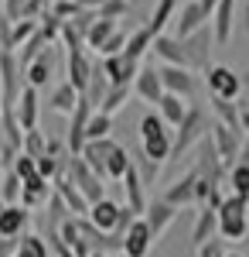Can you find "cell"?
Listing matches in <instances>:
<instances>
[{"instance_id": "6da1fadb", "label": "cell", "mask_w": 249, "mask_h": 257, "mask_svg": "<svg viewBox=\"0 0 249 257\" xmlns=\"http://www.w3.org/2000/svg\"><path fill=\"white\" fill-rule=\"evenodd\" d=\"M212 123H215V120L208 117V110H205V106H198V103H192V106H188V117L174 127L171 158H184L192 148H198V144L212 134Z\"/></svg>"}, {"instance_id": "7a4b0ae2", "label": "cell", "mask_w": 249, "mask_h": 257, "mask_svg": "<svg viewBox=\"0 0 249 257\" xmlns=\"http://www.w3.org/2000/svg\"><path fill=\"white\" fill-rule=\"evenodd\" d=\"M218 237L226 243L249 237V199L242 196H226L222 209H218Z\"/></svg>"}, {"instance_id": "3957f363", "label": "cell", "mask_w": 249, "mask_h": 257, "mask_svg": "<svg viewBox=\"0 0 249 257\" xmlns=\"http://www.w3.org/2000/svg\"><path fill=\"white\" fill-rule=\"evenodd\" d=\"M65 175H68V182L76 185L82 196L89 199V206L99 202V199H106V178H99L96 172L86 165L82 155H68V161H65Z\"/></svg>"}, {"instance_id": "277c9868", "label": "cell", "mask_w": 249, "mask_h": 257, "mask_svg": "<svg viewBox=\"0 0 249 257\" xmlns=\"http://www.w3.org/2000/svg\"><path fill=\"white\" fill-rule=\"evenodd\" d=\"M205 86H208L212 96H218V99H239L246 79L232 65H212L208 72H205Z\"/></svg>"}, {"instance_id": "5b68a950", "label": "cell", "mask_w": 249, "mask_h": 257, "mask_svg": "<svg viewBox=\"0 0 249 257\" xmlns=\"http://www.w3.org/2000/svg\"><path fill=\"white\" fill-rule=\"evenodd\" d=\"M24 86H28V79H24V69L18 62V52H4L0 55V96H4V103L14 106L24 93Z\"/></svg>"}, {"instance_id": "8992f818", "label": "cell", "mask_w": 249, "mask_h": 257, "mask_svg": "<svg viewBox=\"0 0 249 257\" xmlns=\"http://www.w3.org/2000/svg\"><path fill=\"white\" fill-rule=\"evenodd\" d=\"M208 138H212V144H215L218 161H222L226 168H232V165L239 161V155H242V148H246V134L232 131V127H226V123H212Z\"/></svg>"}, {"instance_id": "52a82bcc", "label": "cell", "mask_w": 249, "mask_h": 257, "mask_svg": "<svg viewBox=\"0 0 249 257\" xmlns=\"http://www.w3.org/2000/svg\"><path fill=\"white\" fill-rule=\"evenodd\" d=\"M184 41V52H188V69L192 72H208L212 69V48H215V35H212V24L188 35Z\"/></svg>"}, {"instance_id": "ba28073f", "label": "cell", "mask_w": 249, "mask_h": 257, "mask_svg": "<svg viewBox=\"0 0 249 257\" xmlns=\"http://www.w3.org/2000/svg\"><path fill=\"white\" fill-rule=\"evenodd\" d=\"M96 113V106L86 96H78V106L68 113V131H65V148L68 155H82L86 148V131H89V117Z\"/></svg>"}, {"instance_id": "9c48e42d", "label": "cell", "mask_w": 249, "mask_h": 257, "mask_svg": "<svg viewBox=\"0 0 249 257\" xmlns=\"http://www.w3.org/2000/svg\"><path fill=\"white\" fill-rule=\"evenodd\" d=\"M92 69H96V62H89L86 48L65 52V82L76 89L78 96H86V89H89V79H92Z\"/></svg>"}, {"instance_id": "30bf717a", "label": "cell", "mask_w": 249, "mask_h": 257, "mask_svg": "<svg viewBox=\"0 0 249 257\" xmlns=\"http://www.w3.org/2000/svg\"><path fill=\"white\" fill-rule=\"evenodd\" d=\"M157 72H160V86H164V93H174V96H181V99H192L194 93H198V76H194L192 69H181V65H160Z\"/></svg>"}, {"instance_id": "8fae6325", "label": "cell", "mask_w": 249, "mask_h": 257, "mask_svg": "<svg viewBox=\"0 0 249 257\" xmlns=\"http://www.w3.org/2000/svg\"><path fill=\"white\" fill-rule=\"evenodd\" d=\"M194 185H198V172H194V165H192L188 172H181V175L160 192V199H164L168 206H174V209H188V206H194Z\"/></svg>"}, {"instance_id": "7c38bea8", "label": "cell", "mask_w": 249, "mask_h": 257, "mask_svg": "<svg viewBox=\"0 0 249 257\" xmlns=\"http://www.w3.org/2000/svg\"><path fill=\"white\" fill-rule=\"evenodd\" d=\"M208 24H212V14L202 7V0H188V4H181V11L174 18V35L178 38H188V35L208 28Z\"/></svg>"}, {"instance_id": "4fadbf2b", "label": "cell", "mask_w": 249, "mask_h": 257, "mask_svg": "<svg viewBox=\"0 0 249 257\" xmlns=\"http://www.w3.org/2000/svg\"><path fill=\"white\" fill-rule=\"evenodd\" d=\"M154 233H150V226H147V219L144 216H136L134 223H130V230H126V237H123V250L120 254L123 257H147L150 254V247H154Z\"/></svg>"}, {"instance_id": "5bb4252c", "label": "cell", "mask_w": 249, "mask_h": 257, "mask_svg": "<svg viewBox=\"0 0 249 257\" xmlns=\"http://www.w3.org/2000/svg\"><path fill=\"white\" fill-rule=\"evenodd\" d=\"M31 226V209H24L20 202H10L0 209V237L4 240H18L28 233Z\"/></svg>"}, {"instance_id": "9a60e30c", "label": "cell", "mask_w": 249, "mask_h": 257, "mask_svg": "<svg viewBox=\"0 0 249 257\" xmlns=\"http://www.w3.org/2000/svg\"><path fill=\"white\" fill-rule=\"evenodd\" d=\"M236 18H239V4H236V0H218V7H215V14H212V35H215V45H229L232 41Z\"/></svg>"}, {"instance_id": "2e32d148", "label": "cell", "mask_w": 249, "mask_h": 257, "mask_svg": "<svg viewBox=\"0 0 249 257\" xmlns=\"http://www.w3.org/2000/svg\"><path fill=\"white\" fill-rule=\"evenodd\" d=\"M102 72H106L110 86H134L140 62L126 59V55H110V59H102Z\"/></svg>"}, {"instance_id": "e0dca14e", "label": "cell", "mask_w": 249, "mask_h": 257, "mask_svg": "<svg viewBox=\"0 0 249 257\" xmlns=\"http://www.w3.org/2000/svg\"><path fill=\"white\" fill-rule=\"evenodd\" d=\"M134 96H140L144 103H150V106L160 103L164 86H160V72L154 65H140V72H136V79H134Z\"/></svg>"}, {"instance_id": "ac0fdd59", "label": "cell", "mask_w": 249, "mask_h": 257, "mask_svg": "<svg viewBox=\"0 0 249 257\" xmlns=\"http://www.w3.org/2000/svg\"><path fill=\"white\" fill-rule=\"evenodd\" d=\"M178 213H181V209L168 206L164 199L157 196V199H150V202H147V213H144V219H147V226H150L154 237H164V233H168V226L178 219Z\"/></svg>"}, {"instance_id": "d6986e66", "label": "cell", "mask_w": 249, "mask_h": 257, "mask_svg": "<svg viewBox=\"0 0 249 257\" xmlns=\"http://www.w3.org/2000/svg\"><path fill=\"white\" fill-rule=\"evenodd\" d=\"M120 213H123V206L106 196V199H99V202L89 206V216H86V219H89L96 230H102V233H113L116 223H120Z\"/></svg>"}, {"instance_id": "ffe728a7", "label": "cell", "mask_w": 249, "mask_h": 257, "mask_svg": "<svg viewBox=\"0 0 249 257\" xmlns=\"http://www.w3.org/2000/svg\"><path fill=\"white\" fill-rule=\"evenodd\" d=\"M0 134H4V148H10V151H20V148H24V127H20L18 110H14L10 103L0 106ZM4 148H0V151H4Z\"/></svg>"}, {"instance_id": "44dd1931", "label": "cell", "mask_w": 249, "mask_h": 257, "mask_svg": "<svg viewBox=\"0 0 249 257\" xmlns=\"http://www.w3.org/2000/svg\"><path fill=\"white\" fill-rule=\"evenodd\" d=\"M55 192V182H48V178L41 175H31L24 178V192H20V206L24 209H38V206H48V199Z\"/></svg>"}, {"instance_id": "7402d4cb", "label": "cell", "mask_w": 249, "mask_h": 257, "mask_svg": "<svg viewBox=\"0 0 249 257\" xmlns=\"http://www.w3.org/2000/svg\"><path fill=\"white\" fill-rule=\"evenodd\" d=\"M116 151V141L113 138H102V141H86V148H82V158H86V165L96 172L99 178H106V161H110V155Z\"/></svg>"}, {"instance_id": "603a6c76", "label": "cell", "mask_w": 249, "mask_h": 257, "mask_svg": "<svg viewBox=\"0 0 249 257\" xmlns=\"http://www.w3.org/2000/svg\"><path fill=\"white\" fill-rule=\"evenodd\" d=\"M14 110H18V120L24 131H38V113H41V96L34 86H24V93L20 99L14 103Z\"/></svg>"}, {"instance_id": "cb8c5ba5", "label": "cell", "mask_w": 249, "mask_h": 257, "mask_svg": "<svg viewBox=\"0 0 249 257\" xmlns=\"http://www.w3.org/2000/svg\"><path fill=\"white\" fill-rule=\"evenodd\" d=\"M52 72H55V52L44 48L38 59L24 69V79H28V86H34V89H44V86L52 82Z\"/></svg>"}, {"instance_id": "d4e9b609", "label": "cell", "mask_w": 249, "mask_h": 257, "mask_svg": "<svg viewBox=\"0 0 249 257\" xmlns=\"http://www.w3.org/2000/svg\"><path fill=\"white\" fill-rule=\"evenodd\" d=\"M123 192H126V206L134 209V216H144L147 213V199H144V178L136 172V165H130L126 175H123Z\"/></svg>"}, {"instance_id": "484cf974", "label": "cell", "mask_w": 249, "mask_h": 257, "mask_svg": "<svg viewBox=\"0 0 249 257\" xmlns=\"http://www.w3.org/2000/svg\"><path fill=\"white\" fill-rule=\"evenodd\" d=\"M171 141H174V131H164V134H157V138H147L140 141V151H144V158L154 161V165H168L171 161Z\"/></svg>"}, {"instance_id": "4316f807", "label": "cell", "mask_w": 249, "mask_h": 257, "mask_svg": "<svg viewBox=\"0 0 249 257\" xmlns=\"http://www.w3.org/2000/svg\"><path fill=\"white\" fill-rule=\"evenodd\" d=\"M55 192L65 199V206L72 209V216H78V219L89 216V199H86V196L76 189V185L68 182V175H58V178H55Z\"/></svg>"}, {"instance_id": "83f0119b", "label": "cell", "mask_w": 249, "mask_h": 257, "mask_svg": "<svg viewBox=\"0 0 249 257\" xmlns=\"http://www.w3.org/2000/svg\"><path fill=\"white\" fill-rule=\"evenodd\" d=\"M212 237H218V213L208 209V206H202V209H198V219H194V226H192V243L202 247V243H208Z\"/></svg>"}, {"instance_id": "f1b7e54d", "label": "cell", "mask_w": 249, "mask_h": 257, "mask_svg": "<svg viewBox=\"0 0 249 257\" xmlns=\"http://www.w3.org/2000/svg\"><path fill=\"white\" fill-rule=\"evenodd\" d=\"M178 11H181V0H157V4H154L150 18H147V28L154 31V38L164 35V28L178 18Z\"/></svg>"}, {"instance_id": "f546056e", "label": "cell", "mask_w": 249, "mask_h": 257, "mask_svg": "<svg viewBox=\"0 0 249 257\" xmlns=\"http://www.w3.org/2000/svg\"><path fill=\"white\" fill-rule=\"evenodd\" d=\"M157 113H160V120H164L168 127H178L181 120L188 117V99L174 96V93H164L160 103H157Z\"/></svg>"}, {"instance_id": "4dcf8cb0", "label": "cell", "mask_w": 249, "mask_h": 257, "mask_svg": "<svg viewBox=\"0 0 249 257\" xmlns=\"http://www.w3.org/2000/svg\"><path fill=\"white\" fill-rule=\"evenodd\" d=\"M150 48H154V31L147 28V24H140V28H134V31H130L123 55H126V59H134V62H140L147 52H150Z\"/></svg>"}, {"instance_id": "1f68e13d", "label": "cell", "mask_w": 249, "mask_h": 257, "mask_svg": "<svg viewBox=\"0 0 249 257\" xmlns=\"http://www.w3.org/2000/svg\"><path fill=\"white\" fill-rule=\"evenodd\" d=\"M116 31H120V21H110V18H99L89 31H86V45L92 48V52H102L106 48V41L113 38Z\"/></svg>"}, {"instance_id": "d6a6232c", "label": "cell", "mask_w": 249, "mask_h": 257, "mask_svg": "<svg viewBox=\"0 0 249 257\" xmlns=\"http://www.w3.org/2000/svg\"><path fill=\"white\" fill-rule=\"evenodd\" d=\"M208 103H212V113H215V123H226V127H232V131L242 134V127H239V103H236V99L212 96Z\"/></svg>"}, {"instance_id": "836d02e7", "label": "cell", "mask_w": 249, "mask_h": 257, "mask_svg": "<svg viewBox=\"0 0 249 257\" xmlns=\"http://www.w3.org/2000/svg\"><path fill=\"white\" fill-rule=\"evenodd\" d=\"M14 257H52V247L41 233H24V237H18Z\"/></svg>"}, {"instance_id": "e575fe53", "label": "cell", "mask_w": 249, "mask_h": 257, "mask_svg": "<svg viewBox=\"0 0 249 257\" xmlns=\"http://www.w3.org/2000/svg\"><path fill=\"white\" fill-rule=\"evenodd\" d=\"M48 106L55 110V113H72L78 106V93L68 86V82H58L55 89H52V99H48Z\"/></svg>"}, {"instance_id": "d590c367", "label": "cell", "mask_w": 249, "mask_h": 257, "mask_svg": "<svg viewBox=\"0 0 249 257\" xmlns=\"http://www.w3.org/2000/svg\"><path fill=\"white\" fill-rule=\"evenodd\" d=\"M130 96H134V86H110V89H106V99L99 103V113H110V117L120 113Z\"/></svg>"}, {"instance_id": "8d00e7d4", "label": "cell", "mask_w": 249, "mask_h": 257, "mask_svg": "<svg viewBox=\"0 0 249 257\" xmlns=\"http://www.w3.org/2000/svg\"><path fill=\"white\" fill-rule=\"evenodd\" d=\"M134 165V155L123 148V144H116V151L110 155V161H106V178H113V182H123V175H126V168Z\"/></svg>"}, {"instance_id": "74e56055", "label": "cell", "mask_w": 249, "mask_h": 257, "mask_svg": "<svg viewBox=\"0 0 249 257\" xmlns=\"http://www.w3.org/2000/svg\"><path fill=\"white\" fill-rule=\"evenodd\" d=\"M106 89H110V79H106V72H102V62H96L92 79H89V89H86V99H89V103L99 110V103L106 99Z\"/></svg>"}, {"instance_id": "f35d334b", "label": "cell", "mask_w": 249, "mask_h": 257, "mask_svg": "<svg viewBox=\"0 0 249 257\" xmlns=\"http://www.w3.org/2000/svg\"><path fill=\"white\" fill-rule=\"evenodd\" d=\"M62 28H65V21H62V18H55L52 11L38 18V35L44 38V45H48V48H52L55 41H62Z\"/></svg>"}, {"instance_id": "ab89813d", "label": "cell", "mask_w": 249, "mask_h": 257, "mask_svg": "<svg viewBox=\"0 0 249 257\" xmlns=\"http://www.w3.org/2000/svg\"><path fill=\"white\" fill-rule=\"evenodd\" d=\"M229 185H232V196L249 199V161H236L229 168Z\"/></svg>"}, {"instance_id": "60d3db41", "label": "cell", "mask_w": 249, "mask_h": 257, "mask_svg": "<svg viewBox=\"0 0 249 257\" xmlns=\"http://www.w3.org/2000/svg\"><path fill=\"white\" fill-rule=\"evenodd\" d=\"M20 192H24V182H20L10 168H7V172L0 175V199L10 206V202H20Z\"/></svg>"}, {"instance_id": "b9f144b4", "label": "cell", "mask_w": 249, "mask_h": 257, "mask_svg": "<svg viewBox=\"0 0 249 257\" xmlns=\"http://www.w3.org/2000/svg\"><path fill=\"white\" fill-rule=\"evenodd\" d=\"M110 131H113V117L110 113H92L89 117V131H86V141H102V138H110Z\"/></svg>"}, {"instance_id": "7bdbcfd3", "label": "cell", "mask_w": 249, "mask_h": 257, "mask_svg": "<svg viewBox=\"0 0 249 257\" xmlns=\"http://www.w3.org/2000/svg\"><path fill=\"white\" fill-rule=\"evenodd\" d=\"M20 151L31 155V158L48 155V134H41V131H24V148H20Z\"/></svg>"}, {"instance_id": "ee69618b", "label": "cell", "mask_w": 249, "mask_h": 257, "mask_svg": "<svg viewBox=\"0 0 249 257\" xmlns=\"http://www.w3.org/2000/svg\"><path fill=\"white\" fill-rule=\"evenodd\" d=\"M44 48H48V45H44V38H41V35H34L31 41H24V45L18 48V62H20V69H28V65L38 59Z\"/></svg>"}, {"instance_id": "f6af8a7d", "label": "cell", "mask_w": 249, "mask_h": 257, "mask_svg": "<svg viewBox=\"0 0 249 257\" xmlns=\"http://www.w3.org/2000/svg\"><path fill=\"white\" fill-rule=\"evenodd\" d=\"M68 216H72V209L65 206V199L58 192H52V199H48V226H62Z\"/></svg>"}, {"instance_id": "bcb514c9", "label": "cell", "mask_w": 249, "mask_h": 257, "mask_svg": "<svg viewBox=\"0 0 249 257\" xmlns=\"http://www.w3.org/2000/svg\"><path fill=\"white\" fill-rule=\"evenodd\" d=\"M34 35H38V21H28V18L14 21V31H10V38H14V52H18L24 41H31Z\"/></svg>"}, {"instance_id": "7dc6e473", "label": "cell", "mask_w": 249, "mask_h": 257, "mask_svg": "<svg viewBox=\"0 0 249 257\" xmlns=\"http://www.w3.org/2000/svg\"><path fill=\"white\" fill-rule=\"evenodd\" d=\"M130 14V0H102L99 7V18H110V21H123Z\"/></svg>"}, {"instance_id": "c3c4849f", "label": "cell", "mask_w": 249, "mask_h": 257, "mask_svg": "<svg viewBox=\"0 0 249 257\" xmlns=\"http://www.w3.org/2000/svg\"><path fill=\"white\" fill-rule=\"evenodd\" d=\"M164 131H168V123L160 120V113H147V117L140 120V141L157 138V134H164Z\"/></svg>"}, {"instance_id": "681fc988", "label": "cell", "mask_w": 249, "mask_h": 257, "mask_svg": "<svg viewBox=\"0 0 249 257\" xmlns=\"http://www.w3.org/2000/svg\"><path fill=\"white\" fill-rule=\"evenodd\" d=\"M10 172H14V175H18L20 182H24V178L38 175V161L31 158V155H24V151H20L18 158H14V165H10Z\"/></svg>"}, {"instance_id": "f907efd6", "label": "cell", "mask_w": 249, "mask_h": 257, "mask_svg": "<svg viewBox=\"0 0 249 257\" xmlns=\"http://www.w3.org/2000/svg\"><path fill=\"white\" fill-rule=\"evenodd\" d=\"M134 165H136V172H140V178H144V185H154V182H157V175H160V165L147 161V158H144V151H140V155H134Z\"/></svg>"}, {"instance_id": "816d5d0a", "label": "cell", "mask_w": 249, "mask_h": 257, "mask_svg": "<svg viewBox=\"0 0 249 257\" xmlns=\"http://www.w3.org/2000/svg\"><path fill=\"white\" fill-rule=\"evenodd\" d=\"M126 38H130V31H126V28H120L113 38L106 41V48H102L99 55H102V59H110V55H123V48H126Z\"/></svg>"}, {"instance_id": "f5cc1de1", "label": "cell", "mask_w": 249, "mask_h": 257, "mask_svg": "<svg viewBox=\"0 0 249 257\" xmlns=\"http://www.w3.org/2000/svg\"><path fill=\"white\" fill-rule=\"evenodd\" d=\"M10 31H14V21L4 14V7H0V55L4 52H14V38H10Z\"/></svg>"}, {"instance_id": "db71d44e", "label": "cell", "mask_w": 249, "mask_h": 257, "mask_svg": "<svg viewBox=\"0 0 249 257\" xmlns=\"http://www.w3.org/2000/svg\"><path fill=\"white\" fill-rule=\"evenodd\" d=\"M48 247H52V254L55 257H72V250H68V243L62 240V233H58V226H48Z\"/></svg>"}, {"instance_id": "11a10c76", "label": "cell", "mask_w": 249, "mask_h": 257, "mask_svg": "<svg viewBox=\"0 0 249 257\" xmlns=\"http://www.w3.org/2000/svg\"><path fill=\"white\" fill-rule=\"evenodd\" d=\"M48 11H52L55 18H62V21H72L78 14V4H76V0H55Z\"/></svg>"}, {"instance_id": "9f6ffc18", "label": "cell", "mask_w": 249, "mask_h": 257, "mask_svg": "<svg viewBox=\"0 0 249 257\" xmlns=\"http://www.w3.org/2000/svg\"><path fill=\"white\" fill-rule=\"evenodd\" d=\"M229 250H226V240L222 237H212L208 243H202L198 247V257H226Z\"/></svg>"}, {"instance_id": "6f0895ef", "label": "cell", "mask_w": 249, "mask_h": 257, "mask_svg": "<svg viewBox=\"0 0 249 257\" xmlns=\"http://www.w3.org/2000/svg\"><path fill=\"white\" fill-rule=\"evenodd\" d=\"M0 7H4V14L10 21H24V7H28V0H0Z\"/></svg>"}, {"instance_id": "680465c9", "label": "cell", "mask_w": 249, "mask_h": 257, "mask_svg": "<svg viewBox=\"0 0 249 257\" xmlns=\"http://www.w3.org/2000/svg\"><path fill=\"white\" fill-rule=\"evenodd\" d=\"M236 28L249 35V0H242V7H239V18H236Z\"/></svg>"}, {"instance_id": "91938a15", "label": "cell", "mask_w": 249, "mask_h": 257, "mask_svg": "<svg viewBox=\"0 0 249 257\" xmlns=\"http://www.w3.org/2000/svg\"><path fill=\"white\" fill-rule=\"evenodd\" d=\"M14 250H18V240H4L0 237V257H14Z\"/></svg>"}, {"instance_id": "94428289", "label": "cell", "mask_w": 249, "mask_h": 257, "mask_svg": "<svg viewBox=\"0 0 249 257\" xmlns=\"http://www.w3.org/2000/svg\"><path fill=\"white\" fill-rule=\"evenodd\" d=\"M239 127H242V134H249V106L239 103Z\"/></svg>"}, {"instance_id": "6125c7cd", "label": "cell", "mask_w": 249, "mask_h": 257, "mask_svg": "<svg viewBox=\"0 0 249 257\" xmlns=\"http://www.w3.org/2000/svg\"><path fill=\"white\" fill-rule=\"evenodd\" d=\"M202 7H205L208 14H215V7H218V0H202Z\"/></svg>"}, {"instance_id": "be15d7a7", "label": "cell", "mask_w": 249, "mask_h": 257, "mask_svg": "<svg viewBox=\"0 0 249 257\" xmlns=\"http://www.w3.org/2000/svg\"><path fill=\"white\" fill-rule=\"evenodd\" d=\"M226 257H242V254H226Z\"/></svg>"}]
</instances>
